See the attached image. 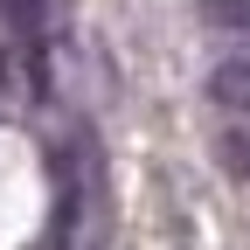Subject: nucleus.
<instances>
[{
    "mask_svg": "<svg viewBox=\"0 0 250 250\" xmlns=\"http://www.w3.org/2000/svg\"><path fill=\"white\" fill-rule=\"evenodd\" d=\"M202 21L229 42H250V0H202Z\"/></svg>",
    "mask_w": 250,
    "mask_h": 250,
    "instance_id": "obj_2",
    "label": "nucleus"
},
{
    "mask_svg": "<svg viewBox=\"0 0 250 250\" xmlns=\"http://www.w3.org/2000/svg\"><path fill=\"white\" fill-rule=\"evenodd\" d=\"M208 98L223 104V111H250V49L223 56V62L208 70Z\"/></svg>",
    "mask_w": 250,
    "mask_h": 250,
    "instance_id": "obj_1",
    "label": "nucleus"
}]
</instances>
